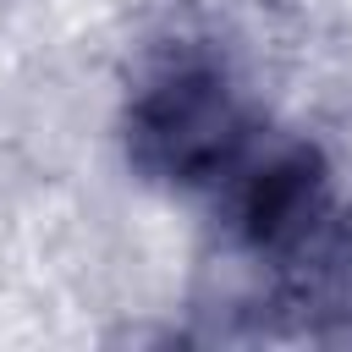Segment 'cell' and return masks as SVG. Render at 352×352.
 I'll use <instances>...</instances> for the list:
<instances>
[{
  "mask_svg": "<svg viewBox=\"0 0 352 352\" xmlns=\"http://www.w3.org/2000/svg\"><path fill=\"white\" fill-rule=\"evenodd\" d=\"M258 116L236 77L209 55H165L138 77L121 110L126 165L165 192H214L258 143Z\"/></svg>",
  "mask_w": 352,
  "mask_h": 352,
  "instance_id": "obj_1",
  "label": "cell"
}]
</instances>
